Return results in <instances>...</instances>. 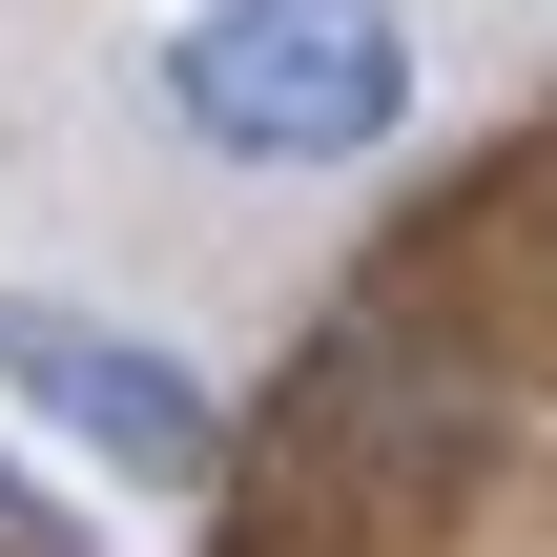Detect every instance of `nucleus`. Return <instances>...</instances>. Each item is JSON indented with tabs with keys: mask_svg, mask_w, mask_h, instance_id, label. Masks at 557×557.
Segmentation results:
<instances>
[{
	"mask_svg": "<svg viewBox=\"0 0 557 557\" xmlns=\"http://www.w3.org/2000/svg\"><path fill=\"white\" fill-rule=\"evenodd\" d=\"M145 83H165V124H186L207 165L331 186V165H372V145L413 124V21H393V0H186V21L145 41Z\"/></svg>",
	"mask_w": 557,
	"mask_h": 557,
	"instance_id": "1",
	"label": "nucleus"
},
{
	"mask_svg": "<svg viewBox=\"0 0 557 557\" xmlns=\"http://www.w3.org/2000/svg\"><path fill=\"white\" fill-rule=\"evenodd\" d=\"M0 393H21V413L83 455V475H124V496H207V455H227V434H207V372H165L145 331L41 310V289L0 310Z\"/></svg>",
	"mask_w": 557,
	"mask_h": 557,
	"instance_id": "2",
	"label": "nucleus"
}]
</instances>
